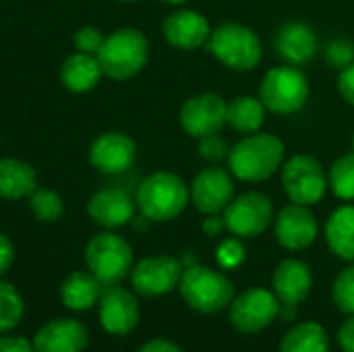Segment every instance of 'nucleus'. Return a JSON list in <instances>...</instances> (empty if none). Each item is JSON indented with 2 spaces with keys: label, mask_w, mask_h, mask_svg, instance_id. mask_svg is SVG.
<instances>
[{
  "label": "nucleus",
  "mask_w": 354,
  "mask_h": 352,
  "mask_svg": "<svg viewBox=\"0 0 354 352\" xmlns=\"http://www.w3.org/2000/svg\"><path fill=\"white\" fill-rule=\"evenodd\" d=\"M284 162V143L272 133H251L228 151L230 172L247 183L270 178Z\"/></svg>",
  "instance_id": "obj_1"
},
{
  "label": "nucleus",
  "mask_w": 354,
  "mask_h": 352,
  "mask_svg": "<svg viewBox=\"0 0 354 352\" xmlns=\"http://www.w3.org/2000/svg\"><path fill=\"white\" fill-rule=\"evenodd\" d=\"M178 293L189 309L201 315H216L230 307L234 299V284L224 272L195 263L185 268Z\"/></svg>",
  "instance_id": "obj_2"
},
{
  "label": "nucleus",
  "mask_w": 354,
  "mask_h": 352,
  "mask_svg": "<svg viewBox=\"0 0 354 352\" xmlns=\"http://www.w3.org/2000/svg\"><path fill=\"white\" fill-rule=\"evenodd\" d=\"M189 189L178 174L156 172L147 176L137 191V207L151 222H170L178 218L189 203Z\"/></svg>",
  "instance_id": "obj_3"
},
{
  "label": "nucleus",
  "mask_w": 354,
  "mask_h": 352,
  "mask_svg": "<svg viewBox=\"0 0 354 352\" xmlns=\"http://www.w3.org/2000/svg\"><path fill=\"white\" fill-rule=\"evenodd\" d=\"M147 56H149L147 37L141 31L129 27L110 33L104 39L95 58L106 77L124 81L135 77L145 66Z\"/></svg>",
  "instance_id": "obj_4"
},
{
  "label": "nucleus",
  "mask_w": 354,
  "mask_h": 352,
  "mask_svg": "<svg viewBox=\"0 0 354 352\" xmlns=\"http://www.w3.org/2000/svg\"><path fill=\"white\" fill-rule=\"evenodd\" d=\"M87 272H91L104 286L120 284L131 276L133 270V249L131 245L112 230L95 234L85 247Z\"/></svg>",
  "instance_id": "obj_5"
},
{
  "label": "nucleus",
  "mask_w": 354,
  "mask_h": 352,
  "mask_svg": "<svg viewBox=\"0 0 354 352\" xmlns=\"http://www.w3.org/2000/svg\"><path fill=\"white\" fill-rule=\"evenodd\" d=\"M207 50L232 71H251L263 56V46L257 33L239 23H226L212 31Z\"/></svg>",
  "instance_id": "obj_6"
},
{
  "label": "nucleus",
  "mask_w": 354,
  "mask_h": 352,
  "mask_svg": "<svg viewBox=\"0 0 354 352\" xmlns=\"http://www.w3.org/2000/svg\"><path fill=\"white\" fill-rule=\"evenodd\" d=\"M280 311L282 303L274 290L253 286L234 295L228 307V322L239 334L253 336L268 330L280 317Z\"/></svg>",
  "instance_id": "obj_7"
},
{
  "label": "nucleus",
  "mask_w": 354,
  "mask_h": 352,
  "mask_svg": "<svg viewBox=\"0 0 354 352\" xmlns=\"http://www.w3.org/2000/svg\"><path fill=\"white\" fill-rule=\"evenodd\" d=\"M309 98V81L305 73L292 64L276 66L266 73L259 100L263 106L276 114H292L305 106Z\"/></svg>",
  "instance_id": "obj_8"
},
{
  "label": "nucleus",
  "mask_w": 354,
  "mask_h": 352,
  "mask_svg": "<svg viewBox=\"0 0 354 352\" xmlns=\"http://www.w3.org/2000/svg\"><path fill=\"white\" fill-rule=\"evenodd\" d=\"M185 268L172 255L143 257L131 270L133 293L143 299H160L178 288Z\"/></svg>",
  "instance_id": "obj_9"
},
{
  "label": "nucleus",
  "mask_w": 354,
  "mask_h": 352,
  "mask_svg": "<svg viewBox=\"0 0 354 352\" xmlns=\"http://www.w3.org/2000/svg\"><path fill=\"white\" fill-rule=\"evenodd\" d=\"M282 187L292 203L315 205L328 189V178L315 158L299 154L282 166Z\"/></svg>",
  "instance_id": "obj_10"
},
{
  "label": "nucleus",
  "mask_w": 354,
  "mask_h": 352,
  "mask_svg": "<svg viewBox=\"0 0 354 352\" xmlns=\"http://www.w3.org/2000/svg\"><path fill=\"white\" fill-rule=\"evenodd\" d=\"M274 220V205L263 193L251 191L234 197L224 210L226 230L239 239H253L263 234Z\"/></svg>",
  "instance_id": "obj_11"
},
{
  "label": "nucleus",
  "mask_w": 354,
  "mask_h": 352,
  "mask_svg": "<svg viewBox=\"0 0 354 352\" xmlns=\"http://www.w3.org/2000/svg\"><path fill=\"white\" fill-rule=\"evenodd\" d=\"M97 319L102 330L110 336H129L135 332L141 322V309L135 293L120 284L104 286L97 303Z\"/></svg>",
  "instance_id": "obj_12"
},
{
  "label": "nucleus",
  "mask_w": 354,
  "mask_h": 352,
  "mask_svg": "<svg viewBox=\"0 0 354 352\" xmlns=\"http://www.w3.org/2000/svg\"><path fill=\"white\" fill-rule=\"evenodd\" d=\"M180 124L185 133L195 139L216 135L228 124V104L216 93H199L183 104Z\"/></svg>",
  "instance_id": "obj_13"
},
{
  "label": "nucleus",
  "mask_w": 354,
  "mask_h": 352,
  "mask_svg": "<svg viewBox=\"0 0 354 352\" xmlns=\"http://www.w3.org/2000/svg\"><path fill=\"white\" fill-rule=\"evenodd\" d=\"M234 199L232 176L218 166L201 170L191 185V201L205 216L222 214Z\"/></svg>",
  "instance_id": "obj_14"
},
{
  "label": "nucleus",
  "mask_w": 354,
  "mask_h": 352,
  "mask_svg": "<svg viewBox=\"0 0 354 352\" xmlns=\"http://www.w3.org/2000/svg\"><path fill=\"white\" fill-rule=\"evenodd\" d=\"M33 352H85L89 330L75 317H56L46 322L31 340Z\"/></svg>",
  "instance_id": "obj_15"
},
{
  "label": "nucleus",
  "mask_w": 354,
  "mask_h": 352,
  "mask_svg": "<svg viewBox=\"0 0 354 352\" xmlns=\"http://www.w3.org/2000/svg\"><path fill=\"white\" fill-rule=\"evenodd\" d=\"M278 243L288 251H303L311 247L319 234V224L309 205H286L274 224Z\"/></svg>",
  "instance_id": "obj_16"
},
{
  "label": "nucleus",
  "mask_w": 354,
  "mask_h": 352,
  "mask_svg": "<svg viewBox=\"0 0 354 352\" xmlns=\"http://www.w3.org/2000/svg\"><path fill=\"white\" fill-rule=\"evenodd\" d=\"M137 147L124 133H104L89 149V162L102 174H120L129 170L135 162Z\"/></svg>",
  "instance_id": "obj_17"
},
{
  "label": "nucleus",
  "mask_w": 354,
  "mask_h": 352,
  "mask_svg": "<svg viewBox=\"0 0 354 352\" xmlns=\"http://www.w3.org/2000/svg\"><path fill=\"white\" fill-rule=\"evenodd\" d=\"M272 290L282 307H299L313 290V272L301 259H284L272 276Z\"/></svg>",
  "instance_id": "obj_18"
},
{
  "label": "nucleus",
  "mask_w": 354,
  "mask_h": 352,
  "mask_svg": "<svg viewBox=\"0 0 354 352\" xmlns=\"http://www.w3.org/2000/svg\"><path fill=\"white\" fill-rule=\"evenodd\" d=\"M135 210L137 201L122 189H102L89 199L87 205L89 218L106 230H114L133 222Z\"/></svg>",
  "instance_id": "obj_19"
},
{
  "label": "nucleus",
  "mask_w": 354,
  "mask_h": 352,
  "mask_svg": "<svg viewBox=\"0 0 354 352\" xmlns=\"http://www.w3.org/2000/svg\"><path fill=\"white\" fill-rule=\"evenodd\" d=\"M164 37L183 50H195L201 46H207L209 35H212V27L207 23V19L195 10L189 8H180L170 12L164 19Z\"/></svg>",
  "instance_id": "obj_20"
},
{
  "label": "nucleus",
  "mask_w": 354,
  "mask_h": 352,
  "mask_svg": "<svg viewBox=\"0 0 354 352\" xmlns=\"http://www.w3.org/2000/svg\"><path fill=\"white\" fill-rule=\"evenodd\" d=\"M104 293V284L91 272H73L60 284V303L73 313L91 311Z\"/></svg>",
  "instance_id": "obj_21"
},
{
  "label": "nucleus",
  "mask_w": 354,
  "mask_h": 352,
  "mask_svg": "<svg viewBox=\"0 0 354 352\" xmlns=\"http://www.w3.org/2000/svg\"><path fill=\"white\" fill-rule=\"evenodd\" d=\"M278 54L292 66L309 62L317 52V37L311 27L303 23H286L276 35Z\"/></svg>",
  "instance_id": "obj_22"
},
{
  "label": "nucleus",
  "mask_w": 354,
  "mask_h": 352,
  "mask_svg": "<svg viewBox=\"0 0 354 352\" xmlns=\"http://www.w3.org/2000/svg\"><path fill=\"white\" fill-rule=\"evenodd\" d=\"M326 243L342 261L354 263V205H342L326 222Z\"/></svg>",
  "instance_id": "obj_23"
},
{
  "label": "nucleus",
  "mask_w": 354,
  "mask_h": 352,
  "mask_svg": "<svg viewBox=\"0 0 354 352\" xmlns=\"http://www.w3.org/2000/svg\"><path fill=\"white\" fill-rule=\"evenodd\" d=\"M102 66L97 62L95 56L91 54H83L77 52L73 56H68L62 66H60V81L66 89L75 91V93H83L93 89L100 83L102 77Z\"/></svg>",
  "instance_id": "obj_24"
},
{
  "label": "nucleus",
  "mask_w": 354,
  "mask_h": 352,
  "mask_svg": "<svg viewBox=\"0 0 354 352\" xmlns=\"http://www.w3.org/2000/svg\"><path fill=\"white\" fill-rule=\"evenodd\" d=\"M35 170L15 158L0 160V199H23L35 191Z\"/></svg>",
  "instance_id": "obj_25"
},
{
  "label": "nucleus",
  "mask_w": 354,
  "mask_h": 352,
  "mask_svg": "<svg viewBox=\"0 0 354 352\" xmlns=\"http://www.w3.org/2000/svg\"><path fill=\"white\" fill-rule=\"evenodd\" d=\"M278 352H330V336L322 324L303 322L284 334Z\"/></svg>",
  "instance_id": "obj_26"
},
{
  "label": "nucleus",
  "mask_w": 354,
  "mask_h": 352,
  "mask_svg": "<svg viewBox=\"0 0 354 352\" xmlns=\"http://www.w3.org/2000/svg\"><path fill=\"white\" fill-rule=\"evenodd\" d=\"M266 106L253 95H239L228 104V124L245 135L257 133L266 120Z\"/></svg>",
  "instance_id": "obj_27"
},
{
  "label": "nucleus",
  "mask_w": 354,
  "mask_h": 352,
  "mask_svg": "<svg viewBox=\"0 0 354 352\" xmlns=\"http://www.w3.org/2000/svg\"><path fill=\"white\" fill-rule=\"evenodd\" d=\"M25 315V301L21 293L0 278V334H10Z\"/></svg>",
  "instance_id": "obj_28"
},
{
  "label": "nucleus",
  "mask_w": 354,
  "mask_h": 352,
  "mask_svg": "<svg viewBox=\"0 0 354 352\" xmlns=\"http://www.w3.org/2000/svg\"><path fill=\"white\" fill-rule=\"evenodd\" d=\"M330 187L336 197L344 201L354 199V151L338 158L330 168Z\"/></svg>",
  "instance_id": "obj_29"
},
{
  "label": "nucleus",
  "mask_w": 354,
  "mask_h": 352,
  "mask_svg": "<svg viewBox=\"0 0 354 352\" xmlns=\"http://www.w3.org/2000/svg\"><path fill=\"white\" fill-rule=\"evenodd\" d=\"M29 210L41 222H56L64 212V203L58 193L39 189L29 195Z\"/></svg>",
  "instance_id": "obj_30"
},
{
  "label": "nucleus",
  "mask_w": 354,
  "mask_h": 352,
  "mask_svg": "<svg viewBox=\"0 0 354 352\" xmlns=\"http://www.w3.org/2000/svg\"><path fill=\"white\" fill-rule=\"evenodd\" d=\"M332 301L344 315H354V263L336 276L332 284Z\"/></svg>",
  "instance_id": "obj_31"
},
{
  "label": "nucleus",
  "mask_w": 354,
  "mask_h": 352,
  "mask_svg": "<svg viewBox=\"0 0 354 352\" xmlns=\"http://www.w3.org/2000/svg\"><path fill=\"white\" fill-rule=\"evenodd\" d=\"M247 251L243 247V243L239 241V237L226 239L218 245L216 249V259L222 266V270H236L245 263Z\"/></svg>",
  "instance_id": "obj_32"
},
{
  "label": "nucleus",
  "mask_w": 354,
  "mask_h": 352,
  "mask_svg": "<svg viewBox=\"0 0 354 352\" xmlns=\"http://www.w3.org/2000/svg\"><path fill=\"white\" fill-rule=\"evenodd\" d=\"M104 35L100 29L95 27H81L77 33H75V46L79 52L83 54H91V56H97L102 44H104Z\"/></svg>",
  "instance_id": "obj_33"
},
{
  "label": "nucleus",
  "mask_w": 354,
  "mask_h": 352,
  "mask_svg": "<svg viewBox=\"0 0 354 352\" xmlns=\"http://www.w3.org/2000/svg\"><path fill=\"white\" fill-rule=\"evenodd\" d=\"M199 149H201V156L207 158V160H222L228 156V147L222 139H218V133L216 135H207V137H201L199 139Z\"/></svg>",
  "instance_id": "obj_34"
},
{
  "label": "nucleus",
  "mask_w": 354,
  "mask_h": 352,
  "mask_svg": "<svg viewBox=\"0 0 354 352\" xmlns=\"http://www.w3.org/2000/svg\"><path fill=\"white\" fill-rule=\"evenodd\" d=\"M0 352H33V346L25 336L0 334Z\"/></svg>",
  "instance_id": "obj_35"
},
{
  "label": "nucleus",
  "mask_w": 354,
  "mask_h": 352,
  "mask_svg": "<svg viewBox=\"0 0 354 352\" xmlns=\"http://www.w3.org/2000/svg\"><path fill=\"white\" fill-rule=\"evenodd\" d=\"M338 89H340L342 98H344L351 106H354V62L353 64H348V66H344V68L340 71Z\"/></svg>",
  "instance_id": "obj_36"
},
{
  "label": "nucleus",
  "mask_w": 354,
  "mask_h": 352,
  "mask_svg": "<svg viewBox=\"0 0 354 352\" xmlns=\"http://www.w3.org/2000/svg\"><path fill=\"white\" fill-rule=\"evenodd\" d=\"M15 261V247L6 234L0 232V278L8 272V268Z\"/></svg>",
  "instance_id": "obj_37"
},
{
  "label": "nucleus",
  "mask_w": 354,
  "mask_h": 352,
  "mask_svg": "<svg viewBox=\"0 0 354 352\" xmlns=\"http://www.w3.org/2000/svg\"><path fill=\"white\" fill-rule=\"evenodd\" d=\"M338 344L344 352H354V315H348V319L340 326Z\"/></svg>",
  "instance_id": "obj_38"
},
{
  "label": "nucleus",
  "mask_w": 354,
  "mask_h": 352,
  "mask_svg": "<svg viewBox=\"0 0 354 352\" xmlns=\"http://www.w3.org/2000/svg\"><path fill=\"white\" fill-rule=\"evenodd\" d=\"M137 352H183V349L168 338H151Z\"/></svg>",
  "instance_id": "obj_39"
},
{
  "label": "nucleus",
  "mask_w": 354,
  "mask_h": 352,
  "mask_svg": "<svg viewBox=\"0 0 354 352\" xmlns=\"http://www.w3.org/2000/svg\"><path fill=\"white\" fill-rule=\"evenodd\" d=\"M224 228H226L224 218H218V216H212V218H207L203 222V232L209 234V237H218Z\"/></svg>",
  "instance_id": "obj_40"
},
{
  "label": "nucleus",
  "mask_w": 354,
  "mask_h": 352,
  "mask_svg": "<svg viewBox=\"0 0 354 352\" xmlns=\"http://www.w3.org/2000/svg\"><path fill=\"white\" fill-rule=\"evenodd\" d=\"M162 2H168V4H183V2H187V0H162Z\"/></svg>",
  "instance_id": "obj_41"
},
{
  "label": "nucleus",
  "mask_w": 354,
  "mask_h": 352,
  "mask_svg": "<svg viewBox=\"0 0 354 352\" xmlns=\"http://www.w3.org/2000/svg\"><path fill=\"white\" fill-rule=\"evenodd\" d=\"M353 151H354V135H353Z\"/></svg>",
  "instance_id": "obj_42"
},
{
  "label": "nucleus",
  "mask_w": 354,
  "mask_h": 352,
  "mask_svg": "<svg viewBox=\"0 0 354 352\" xmlns=\"http://www.w3.org/2000/svg\"><path fill=\"white\" fill-rule=\"evenodd\" d=\"M124 2H133V0H124Z\"/></svg>",
  "instance_id": "obj_43"
}]
</instances>
